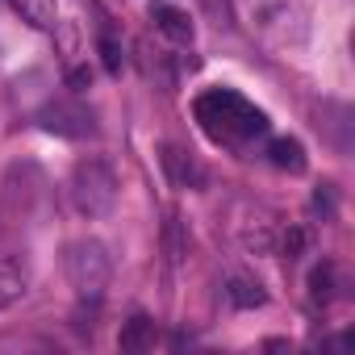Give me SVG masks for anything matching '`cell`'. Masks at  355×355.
I'll list each match as a JSON object with an SVG mask.
<instances>
[{
	"instance_id": "1",
	"label": "cell",
	"mask_w": 355,
	"mask_h": 355,
	"mask_svg": "<svg viewBox=\"0 0 355 355\" xmlns=\"http://www.w3.org/2000/svg\"><path fill=\"white\" fill-rule=\"evenodd\" d=\"M193 117L201 121V130L222 142V146H243L259 134H268V113L255 109L247 96H239L234 88H209L193 101Z\"/></svg>"
},
{
	"instance_id": "2",
	"label": "cell",
	"mask_w": 355,
	"mask_h": 355,
	"mask_svg": "<svg viewBox=\"0 0 355 355\" xmlns=\"http://www.w3.org/2000/svg\"><path fill=\"white\" fill-rule=\"evenodd\" d=\"M67 193H71V205L84 214V218H105L113 205H117V171L109 159L101 155H88L71 167V180H67Z\"/></svg>"
},
{
	"instance_id": "3",
	"label": "cell",
	"mask_w": 355,
	"mask_h": 355,
	"mask_svg": "<svg viewBox=\"0 0 355 355\" xmlns=\"http://www.w3.org/2000/svg\"><path fill=\"white\" fill-rule=\"evenodd\" d=\"M63 272H67L71 288H76L84 301H101V293L109 288V276H113L109 247H105L101 239H76V243L63 251Z\"/></svg>"
},
{
	"instance_id": "4",
	"label": "cell",
	"mask_w": 355,
	"mask_h": 355,
	"mask_svg": "<svg viewBox=\"0 0 355 355\" xmlns=\"http://www.w3.org/2000/svg\"><path fill=\"white\" fill-rule=\"evenodd\" d=\"M247 13H251V26L276 46H297L305 38L301 0H247Z\"/></svg>"
},
{
	"instance_id": "5",
	"label": "cell",
	"mask_w": 355,
	"mask_h": 355,
	"mask_svg": "<svg viewBox=\"0 0 355 355\" xmlns=\"http://www.w3.org/2000/svg\"><path fill=\"white\" fill-rule=\"evenodd\" d=\"M38 125L51 130V134H59V138H92L96 134V117L80 101H51L38 113Z\"/></svg>"
},
{
	"instance_id": "6",
	"label": "cell",
	"mask_w": 355,
	"mask_h": 355,
	"mask_svg": "<svg viewBox=\"0 0 355 355\" xmlns=\"http://www.w3.org/2000/svg\"><path fill=\"white\" fill-rule=\"evenodd\" d=\"M163 171H167V180L175 184V189H201L205 184V167L189 155V150H180V146H163Z\"/></svg>"
},
{
	"instance_id": "7",
	"label": "cell",
	"mask_w": 355,
	"mask_h": 355,
	"mask_svg": "<svg viewBox=\"0 0 355 355\" xmlns=\"http://www.w3.org/2000/svg\"><path fill=\"white\" fill-rule=\"evenodd\" d=\"M155 338H159L155 322H150L146 313H134V318L121 326V334H117V347H121V351H130V355H138V351H150V347H155Z\"/></svg>"
},
{
	"instance_id": "8",
	"label": "cell",
	"mask_w": 355,
	"mask_h": 355,
	"mask_svg": "<svg viewBox=\"0 0 355 355\" xmlns=\"http://www.w3.org/2000/svg\"><path fill=\"white\" fill-rule=\"evenodd\" d=\"M155 26H159V34H163V38L180 42V46H189V42H193V17H189L184 9L159 5V9H155Z\"/></svg>"
},
{
	"instance_id": "9",
	"label": "cell",
	"mask_w": 355,
	"mask_h": 355,
	"mask_svg": "<svg viewBox=\"0 0 355 355\" xmlns=\"http://www.w3.org/2000/svg\"><path fill=\"white\" fill-rule=\"evenodd\" d=\"M226 297H230L234 309H259V305L268 301L263 284H259L255 276H243V272H234V276L226 280Z\"/></svg>"
},
{
	"instance_id": "10",
	"label": "cell",
	"mask_w": 355,
	"mask_h": 355,
	"mask_svg": "<svg viewBox=\"0 0 355 355\" xmlns=\"http://www.w3.org/2000/svg\"><path fill=\"white\" fill-rule=\"evenodd\" d=\"M268 159H272V167H280V171H293V175H301L305 171V146L297 142V138H272L268 142Z\"/></svg>"
},
{
	"instance_id": "11",
	"label": "cell",
	"mask_w": 355,
	"mask_h": 355,
	"mask_svg": "<svg viewBox=\"0 0 355 355\" xmlns=\"http://www.w3.org/2000/svg\"><path fill=\"white\" fill-rule=\"evenodd\" d=\"M21 297H26V272H21V263L0 255V309H13Z\"/></svg>"
},
{
	"instance_id": "12",
	"label": "cell",
	"mask_w": 355,
	"mask_h": 355,
	"mask_svg": "<svg viewBox=\"0 0 355 355\" xmlns=\"http://www.w3.org/2000/svg\"><path fill=\"white\" fill-rule=\"evenodd\" d=\"M13 9L34 30H55L59 26V0H13Z\"/></svg>"
},
{
	"instance_id": "13",
	"label": "cell",
	"mask_w": 355,
	"mask_h": 355,
	"mask_svg": "<svg viewBox=\"0 0 355 355\" xmlns=\"http://www.w3.org/2000/svg\"><path fill=\"white\" fill-rule=\"evenodd\" d=\"M330 297H334V268L330 263H318L309 272V301L313 305H330Z\"/></svg>"
},
{
	"instance_id": "14",
	"label": "cell",
	"mask_w": 355,
	"mask_h": 355,
	"mask_svg": "<svg viewBox=\"0 0 355 355\" xmlns=\"http://www.w3.org/2000/svg\"><path fill=\"white\" fill-rule=\"evenodd\" d=\"M243 243H247V251H255V255H272V251H276V234H272L268 222L243 226Z\"/></svg>"
},
{
	"instance_id": "15",
	"label": "cell",
	"mask_w": 355,
	"mask_h": 355,
	"mask_svg": "<svg viewBox=\"0 0 355 355\" xmlns=\"http://www.w3.org/2000/svg\"><path fill=\"white\" fill-rule=\"evenodd\" d=\"M96 51H101L105 71H109V76H121V46H117L113 38H101V42H96Z\"/></svg>"
},
{
	"instance_id": "16",
	"label": "cell",
	"mask_w": 355,
	"mask_h": 355,
	"mask_svg": "<svg viewBox=\"0 0 355 355\" xmlns=\"http://www.w3.org/2000/svg\"><path fill=\"white\" fill-rule=\"evenodd\" d=\"M301 251H305V230L293 226V230L284 234V255H288V259H301Z\"/></svg>"
},
{
	"instance_id": "17",
	"label": "cell",
	"mask_w": 355,
	"mask_h": 355,
	"mask_svg": "<svg viewBox=\"0 0 355 355\" xmlns=\"http://www.w3.org/2000/svg\"><path fill=\"white\" fill-rule=\"evenodd\" d=\"M67 84H71L76 92H84V88H92V71H88V67H71V71H67Z\"/></svg>"
},
{
	"instance_id": "18",
	"label": "cell",
	"mask_w": 355,
	"mask_h": 355,
	"mask_svg": "<svg viewBox=\"0 0 355 355\" xmlns=\"http://www.w3.org/2000/svg\"><path fill=\"white\" fill-rule=\"evenodd\" d=\"M167 255H171V263H180V226H175V218L167 226Z\"/></svg>"
},
{
	"instance_id": "19",
	"label": "cell",
	"mask_w": 355,
	"mask_h": 355,
	"mask_svg": "<svg viewBox=\"0 0 355 355\" xmlns=\"http://www.w3.org/2000/svg\"><path fill=\"white\" fill-rule=\"evenodd\" d=\"M313 209L330 214V209H334V197H330V193H318V197H313Z\"/></svg>"
}]
</instances>
